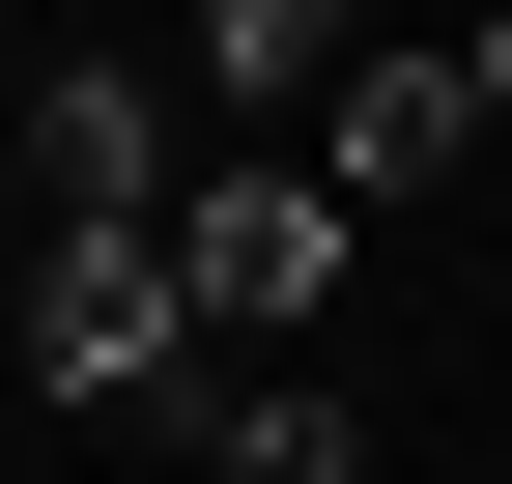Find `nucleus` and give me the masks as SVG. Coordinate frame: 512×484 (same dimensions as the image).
I'll return each instance as SVG.
<instances>
[{"label": "nucleus", "mask_w": 512, "mask_h": 484, "mask_svg": "<svg viewBox=\"0 0 512 484\" xmlns=\"http://www.w3.org/2000/svg\"><path fill=\"white\" fill-rule=\"evenodd\" d=\"M0 314H29V371L57 399H171V228H29V285H0Z\"/></svg>", "instance_id": "f257e3e1"}, {"label": "nucleus", "mask_w": 512, "mask_h": 484, "mask_svg": "<svg viewBox=\"0 0 512 484\" xmlns=\"http://www.w3.org/2000/svg\"><path fill=\"white\" fill-rule=\"evenodd\" d=\"M171 314H342V200L313 171H200L171 200Z\"/></svg>", "instance_id": "f03ea898"}, {"label": "nucleus", "mask_w": 512, "mask_h": 484, "mask_svg": "<svg viewBox=\"0 0 512 484\" xmlns=\"http://www.w3.org/2000/svg\"><path fill=\"white\" fill-rule=\"evenodd\" d=\"M29 228H171V86L143 57H57L29 86Z\"/></svg>", "instance_id": "7ed1b4c3"}, {"label": "nucleus", "mask_w": 512, "mask_h": 484, "mask_svg": "<svg viewBox=\"0 0 512 484\" xmlns=\"http://www.w3.org/2000/svg\"><path fill=\"white\" fill-rule=\"evenodd\" d=\"M456 143H484V86H456V57H370V86L313 114V200L370 228V200H427V171H456Z\"/></svg>", "instance_id": "20e7f679"}, {"label": "nucleus", "mask_w": 512, "mask_h": 484, "mask_svg": "<svg viewBox=\"0 0 512 484\" xmlns=\"http://www.w3.org/2000/svg\"><path fill=\"white\" fill-rule=\"evenodd\" d=\"M200 86H256V114H342V86H370V29H342V0H228V29H200Z\"/></svg>", "instance_id": "39448f33"}, {"label": "nucleus", "mask_w": 512, "mask_h": 484, "mask_svg": "<svg viewBox=\"0 0 512 484\" xmlns=\"http://www.w3.org/2000/svg\"><path fill=\"white\" fill-rule=\"evenodd\" d=\"M228 484H370V428H342L313 371H256V399H228Z\"/></svg>", "instance_id": "423d86ee"}]
</instances>
